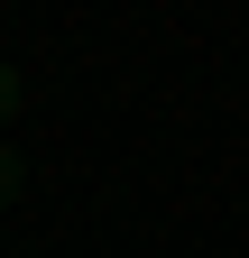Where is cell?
<instances>
[{
    "mask_svg": "<svg viewBox=\"0 0 249 258\" xmlns=\"http://www.w3.org/2000/svg\"><path fill=\"white\" fill-rule=\"evenodd\" d=\"M10 111H19V74L0 64V120H10Z\"/></svg>",
    "mask_w": 249,
    "mask_h": 258,
    "instance_id": "cell-2",
    "label": "cell"
},
{
    "mask_svg": "<svg viewBox=\"0 0 249 258\" xmlns=\"http://www.w3.org/2000/svg\"><path fill=\"white\" fill-rule=\"evenodd\" d=\"M19 194V157H10V139H0V203Z\"/></svg>",
    "mask_w": 249,
    "mask_h": 258,
    "instance_id": "cell-1",
    "label": "cell"
}]
</instances>
